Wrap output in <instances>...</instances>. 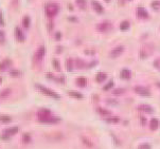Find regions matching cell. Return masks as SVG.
Segmentation results:
<instances>
[{
    "mask_svg": "<svg viewBox=\"0 0 160 149\" xmlns=\"http://www.w3.org/2000/svg\"><path fill=\"white\" fill-rule=\"evenodd\" d=\"M135 92L138 93L139 95H142V96H150V91L145 87H142V86H137L135 87Z\"/></svg>",
    "mask_w": 160,
    "mask_h": 149,
    "instance_id": "obj_6",
    "label": "cell"
},
{
    "mask_svg": "<svg viewBox=\"0 0 160 149\" xmlns=\"http://www.w3.org/2000/svg\"><path fill=\"white\" fill-rule=\"evenodd\" d=\"M106 1H107V2H109V1H110V0H106Z\"/></svg>",
    "mask_w": 160,
    "mask_h": 149,
    "instance_id": "obj_42",
    "label": "cell"
},
{
    "mask_svg": "<svg viewBox=\"0 0 160 149\" xmlns=\"http://www.w3.org/2000/svg\"><path fill=\"white\" fill-rule=\"evenodd\" d=\"M137 15L138 17H140V18H147L148 17V13H147L146 11L144 10L143 7H139L137 10Z\"/></svg>",
    "mask_w": 160,
    "mask_h": 149,
    "instance_id": "obj_15",
    "label": "cell"
},
{
    "mask_svg": "<svg viewBox=\"0 0 160 149\" xmlns=\"http://www.w3.org/2000/svg\"><path fill=\"white\" fill-rule=\"evenodd\" d=\"M11 93H12V90L10 88H7L0 92V98H7L9 95H11Z\"/></svg>",
    "mask_w": 160,
    "mask_h": 149,
    "instance_id": "obj_19",
    "label": "cell"
},
{
    "mask_svg": "<svg viewBox=\"0 0 160 149\" xmlns=\"http://www.w3.org/2000/svg\"><path fill=\"white\" fill-rule=\"evenodd\" d=\"M31 142V134L30 133H25L22 135V143L23 144H29Z\"/></svg>",
    "mask_w": 160,
    "mask_h": 149,
    "instance_id": "obj_26",
    "label": "cell"
},
{
    "mask_svg": "<svg viewBox=\"0 0 160 149\" xmlns=\"http://www.w3.org/2000/svg\"><path fill=\"white\" fill-rule=\"evenodd\" d=\"M152 5H153L154 9H155V7H158V5H159V2H153V3H152Z\"/></svg>",
    "mask_w": 160,
    "mask_h": 149,
    "instance_id": "obj_38",
    "label": "cell"
},
{
    "mask_svg": "<svg viewBox=\"0 0 160 149\" xmlns=\"http://www.w3.org/2000/svg\"><path fill=\"white\" fill-rule=\"evenodd\" d=\"M76 84H78V86H80V87H85L86 85H87V79H86L85 77H78V79H76Z\"/></svg>",
    "mask_w": 160,
    "mask_h": 149,
    "instance_id": "obj_23",
    "label": "cell"
},
{
    "mask_svg": "<svg viewBox=\"0 0 160 149\" xmlns=\"http://www.w3.org/2000/svg\"><path fill=\"white\" fill-rule=\"evenodd\" d=\"M1 81H2V78L0 77V84H1Z\"/></svg>",
    "mask_w": 160,
    "mask_h": 149,
    "instance_id": "obj_41",
    "label": "cell"
},
{
    "mask_svg": "<svg viewBox=\"0 0 160 149\" xmlns=\"http://www.w3.org/2000/svg\"><path fill=\"white\" fill-rule=\"evenodd\" d=\"M50 116H51V111H50L49 109L43 108V109H40V110L37 112V117H38V121L40 123H44V122H45L47 119H49Z\"/></svg>",
    "mask_w": 160,
    "mask_h": 149,
    "instance_id": "obj_3",
    "label": "cell"
},
{
    "mask_svg": "<svg viewBox=\"0 0 160 149\" xmlns=\"http://www.w3.org/2000/svg\"><path fill=\"white\" fill-rule=\"evenodd\" d=\"M140 119H141V123H142V124L144 125V124H145V119H144L143 116H141Z\"/></svg>",
    "mask_w": 160,
    "mask_h": 149,
    "instance_id": "obj_39",
    "label": "cell"
},
{
    "mask_svg": "<svg viewBox=\"0 0 160 149\" xmlns=\"http://www.w3.org/2000/svg\"><path fill=\"white\" fill-rule=\"evenodd\" d=\"M128 28H129V22L128 21H123L121 23V26H120V29L122 31H126V30H128Z\"/></svg>",
    "mask_w": 160,
    "mask_h": 149,
    "instance_id": "obj_29",
    "label": "cell"
},
{
    "mask_svg": "<svg viewBox=\"0 0 160 149\" xmlns=\"http://www.w3.org/2000/svg\"><path fill=\"white\" fill-rule=\"evenodd\" d=\"M5 26V22H4L3 13H2V11H0V26Z\"/></svg>",
    "mask_w": 160,
    "mask_h": 149,
    "instance_id": "obj_34",
    "label": "cell"
},
{
    "mask_svg": "<svg viewBox=\"0 0 160 149\" xmlns=\"http://www.w3.org/2000/svg\"><path fill=\"white\" fill-rule=\"evenodd\" d=\"M138 149H150V144H142V145L139 146Z\"/></svg>",
    "mask_w": 160,
    "mask_h": 149,
    "instance_id": "obj_36",
    "label": "cell"
},
{
    "mask_svg": "<svg viewBox=\"0 0 160 149\" xmlns=\"http://www.w3.org/2000/svg\"><path fill=\"white\" fill-rule=\"evenodd\" d=\"M75 67L78 69H82L85 67V62H84V60H82V59H76L75 60Z\"/></svg>",
    "mask_w": 160,
    "mask_h": 149,
    "instance_id": "obj_27",
    "label": "cell"
},
{
    "mask_svg": "<svg viewBox=\"0 0 160 149\" xmlns=\"http://www.w3.org/2000/svg\"><path fill=\"white\" fill-rule=\"evenodd\" d=\"M46 15L50 18L56 16L59 12V5L57 3H54V2H49L47 3L46 5Z\"/></svg>",
    "mask_w": 160,
    "mask_h": 149,
    "instance_id": "obj_1",
    "label": "cell"
},
{
    "mask_svg": "<svg viewBox=\"0 0 160 149\" xmlns=\"http://www.w3.org/2000/svg\"><path fill=\"white\" fill-rule=\"evenodd\" d=\"M154 65H155V67H157V68H159V69H160V58H159V59H157L156 62H154Z\"/></svg>",
    "mask_w": 160,
    "mask_h": 149,
    "instance_id": "obj_37",
    "label": "cell"
},
{
    "mask_svg": "<svg viewBox=\"0 0 160 149\" xmlns=\"http://www.w3.org/2000/svg\"><path fill=\"white\" fill-rule=\"evenodd\" d=\"M36 88H37V89H38V90L40 91L43 94L47 95V96H50V97H52V98H56V100H59V98H61V96H59L56 92L50 90V89H48V88H46V87H44L43 85L37 84L36 85Z\"/></svg>",
    "mask_w": 160,
    "mask_h": 149,
    "instance_id": "obj_2",
    "label": "cell"
},
{
    "mask_svg": "<svg viewBox=\"0 0 160 149\" xmlns=\"http://www.w3.org/2000/svg\"><path fill=\"white\" fill-rule=\"evenodd\" d=\"M5 41V35H4V32L0 30V43H3Z\"/></svg>",
    "mask_w": 160,
    "mask_h": 149,
    "instance_id": "obj_35",
    "label": "cell"
},
{
    "mask_svg": "<svg viewBox=\"0 0 160 149\" xmlns=\"http://www.w3.org/2000/svg\"><path fill=\"white\" fill-rule=\"evenodd\" d=\"M123 52H124V47H123V45H118V47H116V48H114L111 50L109 56H110L111 58H117V57H119Z\"/></svg>",
    "mask_w": 160,
    "mask_h": 149,
    "instance_id": "obj_4",
    "label": "cell"
},
{
    "mask_svg": "<svg viewBox=\"0 0 160 149\" xmlns=\"http://www.w3.org/2000/svg\"><path fill=\"white\" fill-rule=\"evenodd\" d=\"M81 139H82L83 143H84L86 146H88V147H93V143H92L89 139H87L86 136H81Z\"/></svg>",
    "mask_w": 160,
    "mask_h": 149,
    "instance_id": "obj_25",
    "label": "cell"
},
{
    "mask_svg": "<svg viewBox=\"0 0 160 149\" xmlns=\"http://www.w3.org/2000/svg\"><path fill=\"white\" fill-rule=\"evenodd\" d=\"M52 64H53V67H54V68H55L57 71H59V70H61V65H59V60H57V59H53Z\"/></svg>",
    "mask_w": 160,
    "mask_h": 149,
    "instance_id": "obj_33",
    "label": "cell"
},
{
    "mask_svg": "<svg viewBox=\"0 0 160 149\" xmlns=\"http://www.w3.org/2000/svg\"><path fill=\"white\" fill-rule=\"evenodd\" d=\"M11 121H12V117L9 116V115H0V122H1V123L7 124V123H10Z\"/></svg>",
    "mask_w": 160,
    "mask_h": 149,
    "instance_id": "obj_24",
    "label": "cell"
},
{
    "mask_svg": "<svg viewBox=\"0 0 160 149\" xmlns=\"http://www.w3.org/2000/svg\"><path fill=\"white\" fill-rule=\"evenodd\" d=\"M30 24H31V19H30L29 16H25L22 19V26L23 28H26V29H29L30 28Z\"/></svg>",
    "mask_w": 160,
    "mask_h": 149,
    "instance_id": "obj_21",
    "label": "cell"
},
{
    "mask_svg": "<svg viewBox=\"0 0 160 149\" xmlns=\"http://www.w3.org/2000/svg\"><path fill=\"white\" fill-rule=\"evenodd\" d=\"M138 109L140 111H143V112H147V113H153V108L148 106V105H140V106H138Z\"/></svg>",
    "mask_w": 160,
    "mask_h": 149,
    "instance_id": "obj_13",
    "label": "cell"
},
{
    "mask_svg": "<svg viewBox=\"0 0 160 149\" xmlns=\"http://www.w3.org/2000/svg\"><path fill=\"white\" fill-rule=\"evenodd\" d=\"M59 36H61V35H59V33H57V35H56V38L59 39Z\"/></svg>",
    "mask_w": 160,
    "mask_h": 149,
    "instance_id": "obj_40",
    "label": "cell"
},
{
    "mask_svg": "<svg viewBox=\"0 0 160 149\" xmlns=\"http://www.w3.org/2000/svg\"><path fill=\"white\" fill-rule=\"evenodd\" d=\"M97 110H98V112L101 114V115H104V116H107V115H109V114H110V112H109V111L106 110V109H103V108H98Z\"/></svg>",
    "mask_w": 160,
    "mask_h": 149,
    "instance_id": "obj_28",
    "label": "cell"
},
{
    "mask_svg": "<svg viewBox=\"0 0 160 149\" xmlns=\"http://www.w3.org/2000/svg\"><path fill=\"white\" fill-rule=\"evenodd\" d=\"M68 94L71 97H74V98H78V100H82L83 97H84L82 93L76 92V91H68Z\"/></svg>",
    "mask_w": 160,
    "mask_h": 149,
    "instance_id": "obj_18",
    "label": "cell"
},
{
    "mask_svg": "<svg viewBox=\"0 0 160 149\" xmlns=\"http://www.w3.org/2000/svg\"><path fill=\"white\" fill-rule=\"evenodd\" d=\"M125 92L124 89H122V88H119V89H114V91H112V93L114 94V95H121V94H123Z\"/></svg>",
    "mask_w": 160,
    "mask_h": 149,
    "instance_id": "obj_32",
    "label": "cell"
},
{
    "mask_svg": "<svg viewBox=\"0 0 160 149\" xmlns=\"http://www.w3.org/2000/svg\"><path fill=\"white\" fill-rule=\"evenodd\" d=\"M45 55H46V48L44 45H40L35 53V60L38 62H42L44 59V57H45Z\"/></svg>",
    "mask_w": 160,
    "mask_h": 149,
    "instance_id": "obj_5",
    "label": "cell"
},
{
    "mask_svg": "<svg viewBox=\"0 0 160 149\" xmlns=\"http://www.w3.org/2000/svg\"><path fill=\"white\" fill-rule=\"evenodd\" d=\"M110 29V23L109 22H101L97 26V30L100 32H107Z\"/></svg>",
    "mask_w": 160,
    "mask_h": 149,
    "instance_id": "obj_9",
    "label": "cell"
},
{
    "mask_svg": "<svg viewBox=\"0 0 160 149\" xmlns=\"http://www.w3.org/2000/svg\"><path fill=\"white\" fill-rule=\"evenodd\" d=\"M120 76H121V78H123V79H129L131 76V73L128 69H122L121 72H120Z\"/></svg>",
    "mask_w": 160,
    "mask_h": 149,
    "instance_id": "obj_12",
    "label": "cell"
},
{
    "mask_svg": "<svg viewBox=\"0 0 160 149\" xmlns=\"http://www.w3.org/2000/svg\"><path fill=\"white\" fill-rule=\"evenodd\" d=\"M159 125H160V123H159V120L158 119H152L150 120V130H156L158 127H159Z\"/></svg>",
    "mask_w": 160,
    "mask_h": 149,
    "instance_id": "obj_14",
    "label": "cell"
},
{
    "mask_svg": "<svg viewBox=\"0 0 160 149\" xmlns=\"http://www.w3.org/2000/svg\"><path fill=\"white\" fill-rule=\"evenodd\" d=\"M15 37L18 41L23 42L26 40V36H25V33L22 32V30L20 29L19 26H16L15 28Z\"/></svg>",
    "mask_w": 160,
    "mask_h": 149,
    "instance_id": "obj_7",
    "label": "cell"
},
{
    "mask_svg": "<svg viewBox=\"0 0 160 149\" xmlns=\"http://www.w3.org/2000/svg\"><path fill=\"white\" fill-rule=\"evenodd\" d=\"M106 78H107V74L104 73V72H100V73H98L97 76H95V81H98V83H103Z\"/></svg>",
    "mask_w": 160,
    "mask_h": 149,
    "instance_id": "obj_16",
    "label": "cell"
},
{
    "mask_svg": "<svg viewBox=\"0 0 160 149\" xmlns=\"http://www.w3.org/2000/svg\"><path fill=\"white\" fill-rule=\"evenodd\" d=\"M91 5H92V7H93V10H95L97 13H103V12H104L103 7L99 3L98 1H95V0H93V1L91 2Z\"/></svg>",
    "mask_w": 160,
    "mask_h": 149,
    "instance_id": "obj_10",
    "label": "cell"
},
{
    "mask_svg": "<svg viewBox=\"0 0 160 149\" xmlns=\"http://www.w3.org/2000/svg\"><path fill=\"white\" fill-rule=\"evenodd\" d=\"M114 81H109L108 84H106L104 87H103V90H104V91H108L109 89H111V88L114 87Z\"/></svg>",
    "mask_w": 160,
    "mask_h": 149,
    "instance_id": "obj_31",
    "label": "cell"
},
{
    "mask_svg": "<svg viewBox=\"0 0 160 149\" xmlns=\"http://www.w3.org/2000/svg\"><path fill=\"white\" fill-rule=\"evenodd\" d=\"M105 122H107V123H110V124H117L120 122V119L118 116H111V117H106L105 119Z\"/></svg>",
    "mask_w": 160,
    "mask_h": 149,
    "instance_id": "obj_22",
    "label": "cell"
},
{
    "mask_svg": "<svg viewBox=\"0 0 160 149\" xmlns=\"http://www.w3.org/2000/svg\"><path fill=\"white\" fill-rule=\"evenodd\" d=\"M11 66H12V60L9 58L4 59V60L0 62V71H5V70L10 68Z\"/></svg>",
    "mask_w": 160,
    "mask_h": 149,
    "instance_id": "obj_8",
    "label": "cell"
},
{
    "mask_svg": "<svg viewBox=\"0 0 160 149\" xmlns=\"http://www.w3.org/2000/svg\"><path fill=\"white\" fill-rule=\"evenodd\" d=\"M18 130H19V128H18L17 126L11 127V128H7V129L4 131V134H7V135H9V136L15 135V134L18 132Z\"/></svg>",
    "mask_w": 160,
    "mask_h": 149,
    "instance_id": "obj_11",
    "label": "cell"
},
{
    "mask_svg": "<svg viewBox=\"0 0 160 149\" xmlns=\"http://www.w3.org/2000/svg\"><path fill=\"white\" fill-rule=\"evenodd\" d=\"M73 67H74V62L72 60L71 58H68L66 60V69H67V71L71 72L73 70Z\"/></svg>",
    "mask_w": 160,
    "mask_h": 149,
    "instance_id": "obj_17",
    "label": "cell"
},
{
    "mask_svg": "<svg viewBox=\"0 0 160 149\" xmlns=\"http://www.w3.org/2000/svg\"><path fill=\"white\" fill-rule=\"evenodd\" d=\"M11 76H14V77H17V76H20L21 75V72L19 70H11L10 71Z\"/></svg>",
    "mask_w": 160,
    "mask_h": 149,
    "instance_id": "obj_30",
    "label": "cell"
},
{
    "mask_svg": "<svg viewBox=\"0 0 160 149\" xmlns=\"http://www.w3.org/2000/svg\"><path fill=\"white\" fill-rule=\"evenodd\" d=\"M75 3H76V5H78L80 9H82V10H85L86 5H87L86 0H75Z\"/></svg>",
    "mask_w": 160,
    "mask_h": 149,
    "instance_id": "obj_20",
    "label": "cell"
}]
</instances>
